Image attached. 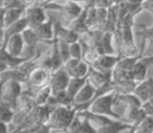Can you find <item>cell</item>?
<instances>
[{"instance_id":"6da1fadb","label":"cell","mask_w":153,"mask_h":133,"mask_svg":"<svg viewBox=\"0 0 153 133\" xmlns=\"http://www.w3.org/2000/svg\"><path fill=\"white\" fill-rule=\"evenodd\" d=\"M76 113H78V109L74 105H60L55 107L47 124L49 132H67Z\"/></svg>"},{"instance_id":"7a4b0ae2","label":"cell","mask_w":153,"mask_h":133,"mask_svg":"<svg viewBox=\"0 0 153 133\" xmlns=\"http://www.w3.org/2000/svg\"><path fill=\"white\" fill-rule=\"evenodd\" d=\"M117 95L119 93L117 92V90H111L105 94L99 95L91 101L88 110L94 113L103 114L117 120H124L123 116L113 111V106L115 105V103H117Z\"/></svg>"},{"instance_id":"3957f363","label":"cell","mask_w":153,"mask_h":133,"mask_svg":"<svg viewBox=\"0 0 153 133\" xmlns=\"http://www.w3.org/2000/svg\"><path fill=\"white\" fill-rule=\"evenodd\" d=\"M45 10L57 11L61 14V17L66 20L67 24L79 17L84 10V5L81 3L70 1V0H53L44 5Z\"/></svg>"},{"instance_id":"277c9868","label":"cell","mask_w":153,"mask_h":133,"mask_svg":"<svg viewBox=\"0 0 153 133\" xmlns=\"http://www.w3.org/2000/svg\"><path fill=\"white\" fill-rule=\"evenodd\" d=\"M23 83L15 79L1 82V101L12 105L17 110L18 99L23 92Z\"/></svg>"},{"instance_id":"5b68a950","label":"cell","mask_w":153,"mask_h":133,"mask_svg":"<svg viewBox=\"0 0 153 133\" xmlns=\"http://www.w3.org/2000/svg\"><path fill=\"white\" fill-rule=\"evenodd\" d=\"M51 76V70L38 64L28 74L27 82H26V85L28 86V90L30 91L32 88L39 89L41 87L45 86V85L49 84Z\"/></svg>"},{"instance_id":"8992f818","label":"cell","mask_w":153,"mask_h":133,"mask_svg":"<svg viewBox=\"0 0 153 133\" xmlns=\"http://www.w3.org/2000/svg\"><path fill=\"white\" fill-rule=\"evenodd\" d=\"M64 67L66 68L70 77L76 78H85L88 77L90 70V65L83 59H74L70 58L65 64Z\"/></svg>"},{"instance_id":"52a82bcc","label":"cell","mask_w":153,"mask_h":133,"mask_svg":"<svg viewBox=\"0 0 153 133\" xmlns=\"http://www.w3.org/2000/svg\"><path fill=\"white\" fill-rule=\"evenodd\" d=\"M122 56L120 55H109V53H103L100 55L90 65V67L98 69L100 71L110 74L112 72L113 68L115 67L117 63L120 61Z\"/></svg>"},{"instance_id":"ba28073f","label":"cell","mask_w":153,"mask_h":133,"mask_svg":"<svg viewBox=\"0 0 153 133\" xmlns=\"http://www.w3.org/2000/svg\"><path fill=\"white\" fill-rule=\"evenodd\" d=\"M33 57H27V56H14L7 51L4 48H1V60H0V71H5L7 69H14L22 64H24L26 61L32 59Z\"/></svg>"},{"instance_id":"9c48e42d","label":"cell","mask_w":153,"mask_h":133,"mask_svg":"<svg viewBox=\"0 0 153 133\" xmlns=\"http://www.w3.org/2000/svg\"><path fill=\"white\" fill-rule=\"evenodd\" d=\"M45 7L42 5L35 4L33 7H30L25 10L24 13V17L27 20V23L30 27L36 28L40 24H42L45 20L47 19L46 15H45Z\"/></svg>"},{"instance_id":"30bf717a","label":"cell","mask_w":153,"mask_h":133,"mask_svg":"<svg viewBox=\"0 0 153 133\" xmlns=\"http://www.w3.org/2000/svg\"><path fill=\"white\" fill-rule=\"evenodd\" d=\"M70 76L67 72L66 68L64 65L57 69L56 71L51 72V81H49V85L51 86L53 92H57L60 90H64L67 88V85L69 83Z\"/></svg>"},{"instance_id":"8fae6325","label":"cell","mask_w":153,"mask_h":133,"mask_svg":"<svg viewBox=\"0 0 153 133\" xmlns=\"http://www.w3.org/2000/svg\"><path fill=\"white\" fill-rule=\"evenodd\" d=\"M1 48H4L7 51L14 56L22 57L23 53L25 51V43H24L23 36L21 34H15L11 36L2 45Z\"/></svg>"},{"instance_id":"7c38bea8","label":"cell","mask_w":153,"mask_h":133,"mask_svg":"<svg viewBox=\"0 0 153 133\" xmlns=\"http://www.w3.org/2000/svg\"><path fill=\"white\" fill-rule=\"evenodd\" d=\"M24 7H7L1 9V14H2V24L1 28H7L11 24L15 23L17 20L22 18L25 13Z\"/></svg>"},{"instance_id":"4fadbf2b","label":"cell","mask_w":153,"mask_h":133,"mask_svg":"<svg viewBox=\"0 0 153 133\" xmlns=\"http://www.w3.org/2000/svg\"><path fill=\"white\" fill-rule=\"evenodd\" d=\"M22 36L24 39V43H25V53L27 57H34L36 55V46L37 43L41 42V39L39 37L38 33L35 28L33 27H26L25 30L22 32Z\"/></svg>"},{"instance_id":"5bb4252c","label":"cell","mask_w":153,"mask_h":133,"mask_svg":"<svg viewBox=\"0 0 153 133\" xmlns=\"http://www.w3.org/2000/svg\"><path fill=\"white\" fill-rule=\"evenodd\" d=\"M55 21L56 19L51 17L45 20L42 24H40V25L35 28L37 30V33H38L39 37H40L41 42L51 44L53 37H55Z\"/></svg>"},{"instance_id":"9a60e30c","label":"cell","mask_w":153,"mask_h":133,"mask_svg":"<svg viewBox=\"0 0 153 133\" xmlns=\"http://www.w3.org/2000/svg\"><path fill=\"white\" fill-rule=\"evenodd\" d=\"M55 35L61 40H64L68 43H74L80 40L81 35L76 33L69 26H64L60 21L56 20L55 21Z\"/></svg>"},{"instance_id":"2e32d148","label":"cell","mask_w":153,"mask_h":133,"mask_svg":"<svg viewBox=\"0 0 153 133\" xmlns=\"http://www.w3.org/2000/svg\"><path fill=\"white\" fill-rule=\"evenodd\" d=\"M133 92L140 97L143 104L147 103L153 95V77L149 74L147 79L137 83Z\"/></svg>"},{"instance_id":"e0dca14e","label":"cell","mask_w":153,"mask_h":133,"mask_svg":"<svg viewBox=\"0 0 153 133\" xmlns=\"http://www.w3.org/2000/svg\"><path fill=\"white\" fill-rule=\"evenodd\" d=\"M26 27H28V23L26 18L22 17L19 20L15 22V23L11 24L10 26H7V28H1V45L7 40L11 36L15 34H21Z\"/></svg>"},{"instance_id":"ac0fdd59","label":"cell","mask_w":153,"mask_h":133,"mask_svg":"<svg viewBox=\"0 0 153 133\" xmlns=\"http://www.w3.org/2000/svg\"><path fill=\"white\" fill-rule=\"evenodd\" d=\"M111 74H107V72H103V71H100L98 69H94V68L90 67V70H89V74H88V80L90 81L92 85L98 89H100L101 87L104 86L106 83H108L109 81L111 80Z\"/></svg>"},{"instance_id":"d6986e66","label":"cell","mask_w":153,"mask_h":133,"mask_svg":"<svg viewBox=\"0 0 153 133\" xmlns=\"http://www.w3.org/2000/svg\"><path fill=\"white\" fill-rule=\"evenodd\" d=\"M51 94H53V89H51V86L49 84H47V85H45V86L41 87V88L37 89L36 92L33 93L35 103H36L37 106L44 105V104L48 103Z\"/></svg>"},{"instance_id":"ffe728a7","label":"cell","mask_w":153,"mask_h":133,"mask_svg":"<svg viewBox=\"0 0 153 133\" xmlns=\"http://www.w3.org/2000/svg\"><path fill=\"white\" fill-rule=\"evenodd\" d=\"M135 33L136 35L142 37V45H140V55L144 51V47L146 45V42L149 40H153V25L151 27H147L146 25H142L138 24L135 26Z\"/></svg>"},{"instance_id":"44dd1931","label":"cell","mask_w":153,"mask_h":133,"mask_svg":"<svg viewBox=\"0 0 153 133\" xmlns=\"http://www.w3.org/2000/svg\"><path fill=\"white\" fill-rule=\"evenodd\" d=\"M86 81H87V77H85V78H76V77H70L69 83H68L66 90H67L68 94H69L70 97H72V100H74V97H76V93L79 92L80 89H81L82 87L84 86V84L86 83Z\"/></svg>"},{"instance_id":"7402d4cb","label":"cell","mask_w":153,"mask_h":133,"mask_svg":"<svg viewBox=\"0 0 153 133\" xmlns=\"http://www.w3.org/2000/svg\"><path fill=\"white\" fill-rule=\"evenodd\" d=\"M16 114V109L5 102H0V120L5 123H13Z\"/></svg>"},{"instance_id":"603a6c76","label":"cell","mask_w":153,"mask_h":133,"mask_svg":"<svg viewBox=\"0 0 153 133\" xmlns=\"http://www.w3.org/2000/svg\"><path fill=\"white\" fill-rule=\"evenodd\" d=\"M113 39H114V35L112 32H103L102 39H101V47H102L103 53L115 55V51L112 45Z\"/></svg>"},{"instance_id":"cb8c5ba5","label":"cell","mask_w":153,"mask_h":133,"mask_svg":"<svg viewBox=\"0 0 153 133\" xmlns=\"http://www.w3.org/2000/svg\"><path fill=\"white\" fill-rule=\"evenodd\" d=\"M133 133H153V117L147 115L143 122L134 129Z\"/></svg>"},{"instance_id":"d4e9b609","label":"cell","mask_w":153,"mask_h":133,"mask_svg":"<svg viewBox=\"0 0 153 133\" xmlns=\"http://www.w3.org/2000/svg\"><path fill=\"white\" fill-rule=\"evenodd\" d=\"M69 51H70V58L83 59V46H82V43L80 41L70 43Z\"/></svg>"},{"instance_id":"484cf974","label":"cell","mask_w":153,"mask_h":133,"mask_svg":"<svg viewBox=\"0 0 153 133\" xmlns=\"http://www.w3.org/2000/svg\"><path fill=\"white\" fill-rule=\"evenodd\" d=\"M59 39V38H58ZM69 44L70 43L66 42L64 40L59 39V49H60V55H61L62 61L65 64L68 60L70 59V51H69Z\"/></svg>"},{"instance_id":"4316f807","label":"cell","mask_w":153,"mask_h":133,"mask_svg":"<svg viewBox=\"0 0 153 133\" xmlns=\"http://www.w3.org/2000/svg\"><path fill=\"white\" fill-rule=\"evenodd\" d=\"M148 56H153V40L147 41L144 51L140 53V57H148Z\"/></svg>"},{"instance_id":"83f0119b","label":"cell","mask_w":153,"mask_h":133,"mask_svg":"<svg viewBox=\"0 0 153 133\" xmlns=\"http://www.w3.org/2000/svg\"><path fill=\"white\" fill-rule=\"evenodd\" d=\"M37 1L38 0H17V2L15 3V7H24V9H27V7L36 4Z\"/></svg>"},{"instance_id":"f1b7e54d","label":"cell","mask_w":153,"mask_h":133,"mask_svg":"<svg viewBox=\"0 0 153 133\" xmlns=\"http://www.w3.org/2000/svg\"><path fill=\"white\" fill-rule=\"evenodd\" d=\"M143 11H148L153 17V0H144L142 2Z\"/></svg>"},{"instance_id":"f546056e","label":"cell","mask_w":153,"mask_h":133,"mask_svg":"<svg viewBox=\"0 0 153 133\" xmlns=\"http://www.w3.org/2000/svg\"><path fill=\"white\" fill-rule=\"evenodd\" d=\"M143 107H144V109H145V111H146L147 115L153 117V104L145 103V104H143Z\"/></svg>"},{"instance_id":"4dcf8cb0","label":"cell","mask_w":153,"mask_h":133,"mask_svg":"<svg viewBox=\"0 0 153 133\" xmlns=\"http://www.w3.org/2000/svg\"><path fill=\"white\" fill-rule=\"evenodd\" d=\"M17 2V0H1V9L7 7H13L15 3Z\"/></svg>"},{"instance_id":"1f68e13d","label":"cell","mask_w":153,"mask_h":133,"mask_svg":"<svg viewBox=\"0 0 153 133\" xmlns=\"http://www.w3.org/2000/svg\"><path fill=\"white\" fill-rule=\"evenodd\" d=\"M9 123H5L0 120V132L1 133H7L9 132Z\"/></svg>"},{"instance_id":"d6a6232c","label":"cell","mask_w":153,"mask_h":133,"mask_svg":"<svg viewBox=\"0 0 153 133\" xmlns=\"http://www.w3.org/2000/svg\"><path fill=\"white\" fill-rule=\"evenodd\" d=\"M70 1H74V2H78V3H81V4H83L85 0H70Z\"/></svg>"}]
</instances>
